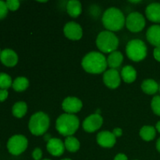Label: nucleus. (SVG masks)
<instances>
[{"label": "nucleus", "mask_w": 160, "mask_h": 160, "mask_svg": "<svg viewBox=\"0 0 160 160\" xmlns=\"http://www.w3.org/2000/svg\"><path fill=\"white\" fill-rule=\"evenodd\" d=\"M145 14L150 21L160 23V3L153 2L148 5L145 9Z\"/></svg>", "instance_id": "nucleus-17"}, {"label": "nucleus", "mask_w": 160, "mask_h": 160, "mask_svg": "<svg viewBox=\"0 0 160 160\" xmlns=\"http://www.w3.org/2000/svg\"><path fill=\"white\" fill-rule=\"evenodd\" d=\"M49 117L43 112H38L30 119L29 130L32 134L41 136L45 134L49 128Z\"/></svg>", "instance_id": "nucleus-5"}, {"label": "nucleus", "mask_w": 160, "mask_h": 160, "mask_svg": "<svg viewBox=\"0 0 160 160\" xmlns=\"http://www.w3.org/2000/svg\"><path fill=\"white\" fill-rule=\"evenodd\" d=\"M28 111V106L24 102H18L12 106V114L17 118H22Z\"/></svg>", "instance_id": "nucleus-24"}, {"label": "nucleus", "mask_w": 160, "mask_h": 160, "mask_svg": "<svg viewBox=\"0 0 160 160\" xmlns=\"http://www.w3.org/2000/svg\"><path fill=\"white\" fill-rule=\"evenodd\" d=\"M8 92L5 89H0V102H3L7 98Z\"/></svg>", "instance_id": "nucleus-31"}, {"label": "nucleus", "mask_w": 160, "mask_h": 160, "mask_svg": "<svg viewBox=\"0 0 160 160\" xmlns=\"http://www.w3.org/2000/svg\"><path fill=\"white\" fill-rule=\"evenodd\" d=\"M126 19L121 10L112 7L106 9L102 16L103 26L109 31H118L124 27Z\"/></svg>", "instance_id": "nucleus-2"}, {"label": "nucleus", "mask_w": 160, "mask_h": 160, "mask_svg": "<svg viewBox=\"0 0 160 160\" xmlns=\"http://www.w3.org/2000/svg\"><path fill=\"white\" fill-rule=\"evenodd\" d=\"M1 52H2V51H1V49H0V55H1Z\"/></svg>", "instance_id": "nucleus-39"}, {"label": "nucleus", "mask_w": 160, "mask_h": 160, "mask_svg": "<svg viewBox=\"0 0 160 160\" xmlns=\"http://www.w3.org/2000/svg\"><path fill=\"white\" fill-rule=\"evenodd\" d=\"M126 53L130 59L134 62H140L146 57L147 46L143 41L134 39L127 45Z\"/></svg>", "instance_id": "nucleus-6"}, {"label": "nucleus", "mask_w": 160, "mask_h": 160, "mask_svg": "<svg viewBox=\"0 0 160 160\" xmlns=\"http://www.w3.org/2000/svg\"><path fill=\"white\" fill-rule=\"evenodd\" d=\"M152 109L156 115L160 117V95H156L151 102Z\"/></svg>", "instance_id": "nucleus-27"}, {"label": "nucleus", "mask_w": 160, "mask_h": 160, "mask_svg": "<svg viewBox=\"0 0 160 160\" xmlns=\"http://www.w3.org/2000/svg\"><path fill=\"white\" fill-rule=\"evenodd\" d=\"M148 42L156 47L160 46V25L155 24L150 27L146 33Z\"/></svg>", "instance_id": "nucleus-16"}, {"label": "nucleus", "mask_w": 160, "mask_h": 160, "mask_svg": "<svg viewBox=\"0 0 160 160\" xmlns=\"http://www.w3.org/2000/svg\"><path fill=\"white\" fill-rule=\"evenodd\" d=\"M12 86L16 92H23L29 86V81L24 77H20L14 80Z\"/></svg>", "instance_id": "nucleus-23"}, {"label": "nucleus", "mask_w": 160, "mask_h": 160, "mask_svg": "<svg viewBox=\"0 0 160 160\" xmlns=\"http://www.w3.org/2000/svg\"><path fill=\"white\" fill-rule=\"evenodd\" d=\"M156 130L152 126H144L140 130V136L145 142L152 141L156 138Z\"/></svg>", "instance_id": "nucleus-22"}, {"label": "nucleus", "mask_w": 160, "mask_h": 160, "mask_svg": "<svg viewBox=\"0 0 160 160\" xmlns=\"http://www.w3.org/2000/svg\"><path fill=\"white\" fill-rule=\"evenodd\" d=\"M121 78L126 83H133L137 78V71L131 66H126L122 69Z\"/></svg>", "instance_id": "nucleus-21"}, {"label": "nucleus", "mask_w": 160, "mask_h": 160, "mask_svg": "<svg viewBox=\"0 0 160 160\" xmlns=\"http://www.w3.org/2000/svg\"><path fill=\"white\" fill-rule=\"evenodd\" d=\"M67 10L70 17L76 18L78 16L81 15V12H82L81 3L78 0H70L67 2Z\"/></svg>", "instance_id": "nucleus-19"}, {"label": "nucleus", "mask_w": 160, "mask_h": 160, "mask_svg": "<svg viewBox=\"0 0 160 160\" xmlns=\"http://www.w3.org/2000/svg\"><path fill=\"white\" fill-rule=\"evenodd\" d=\"M12 84V79L9 75L5 73H0V88L7 90Z\"/></svg>", "instance_id": "nucleus-26"}, {"label": "nucleus", "mask_w": 160, "mask_h": 160, "mask_svg": "<svg viewBox=\"0 0 160 160\" xmlns=\"http://www.w3.org/2000/svg\"><path fill=\"white\" fill-rule=\"evenodd\" d=\"M65 148L70 152H76L80 148V142L76 138L69 136L65 140Z\"/></svg>", "instance_id": "nucleus-25"}, {"label": "nucleus", "mask_w": 160, "mask_h": 160, "mask_svg": "<svg viewBox=\"0 0 160 160\" xmlns=\"http://www.w3.org/2000/svg\"><path fill=\"white\" fill-rule=\"evenodd\" d=\"M114 160H128V159L126 155L123 154V153H120V154H117L115 156Z\"/></svg>", "instance_id": "nucleus-34"}, {"label": "nucleus", "mask_w": 160, "mask_h": 160, "mask_svg": "<svg viewBox=\"0 0 160 160\" xmlns=\"http://www.w3.org/2000/svg\"><path fill=\"white\" fill-rule=\"evenodd\" d=\"M98 49L104 53H112L117 51L119 45V39L112 31H104L99 33L96 39Z\"/></svg>", "instance_id": "nucleus-4"}, {"label": "nucleus", "mask_w": 160, "mask_h": 160, "mask_svg": "<svg viewBox=\"0 0 160 160\" xmlns=\"http://www.w3.org/2000/svg\"><path fill=\"white\" fill-rule=\"evenodd\" d=\"M142 89L147 95H154L159 90V85L152 79H147L142 82Z\"/></svg>", "instance_id": "nucleus-20"}, {"label": "nucleus", "mask_w": 160, "mask_h": 160, "mask_svg": "<svg viewBox=\"0 0 160 160\" xmlns=\"http://www.w3.org/2000/svg\"><path fill=\"white\" fill-rule=\"evenodd\" d=\"M62 160H72V159H62Z\"/></svg>", "instance_id": "nucleus-38"}, {"label": "nucleus", "mask_w": 160, "mask_h": 160, "mask_svg": "<svg viewBox=\"0 0 160 160\" xmlns=\"http://www.w3.org/2000/svg\"><path fill=\"white\" fill-rule=\"evenodd\" d=\"M0 59H1V62L6 67H12L17 65L18 62V56L13 50L10 48H6L2 51Z\"/></svg>", "instance_id": "nucleus-15"}, {"label": "nucleus", "mask_w": 160, "mask_h": 160, "mask_svg": "<svg viewBox=\"0 0 160 160\" xmlns=\"http://www.w3.org/2000/svg\"><path fill=\"white\" fill-rule=\"evenodd\" d=\"M127 28L131 32H140L145 26V19L138 12H131L126 18Z\"/></svg>", "instance_id": "nucleus-8"}, {"label": "nucleus", "mask_w": 160, "mask_h": 160, "mask_svg": "<svg viewBox=\"0 0 160 160\" xmlns=\"http://www.w3.org/2000/svg\"><path fill=\"white\" fill-rule=\"evenodd\" d=\"M28 145V142L26 137L20 134H17L9 139L7 143V148L12 155L19 156L27 149Z\"/></svg>", "instance_id": "nucleus-7"}, {"label": "nucleus", "mask_w": 160, "mask_h": 160, "mask_svg": "<svg viewBox=\"0 0 160 160\" xmlns=\"http://www.w3.org/2000/svg\"><path fill=\"white\" fill-rule=\"evenodd\" d=\"M32 157L34 160H40L42 157V152L41 148H36L32 152Z\"/></svg>", "instance_id": "nucleus-30"}, {"label": "nucleus", "mask_w": 160, "mask_h": 160, "mask_svg": "<svg viewBox=\"0 0 160 160\" xmlns=\"http://www.w3.org/2000/svg\"><path fill=\"white\" fill-rule=\"evenodd\" d=\"M153 56L158 62H160V46L155 48L154 52H153Z\"/></svg>", "instance_id": "nucleus-32"}, {"label": "nucleus", "mask_w": 160, "mask_h": 160, "mask_svg": "<svg viewBox=\"0 0 160 160\" xmlns=\"http://www.w3.org/2000/svg\"><path fill=\"white\" fill-rule=\"evenodd\" d=\"M123 60V56L120 52L115 51L110 53L108 56L107 65L111 69H117L122 64Z\"/></svg>", "instance_id": "nucleus-18"}, {"label": "nucleus", "mask_w": 160, "mask_h": 160, "mask_svg": "<svg viewBox=\"0 0 160 160\" xmlns=\"http://www.w3.org/2000/svg\"><path fill=\"white\" fill-rule=\"evenodd\" d=\"M103 81L109 88L115 89L118 88L121 81L118 70L116 69H109L106 70L103 75Z\"/></svg>", "instance_id": "nucleus-11"}, {"label": "nucleus", "mask_w": 160, "mask_h": 160, "mask_svg": "<svg viewBox=\"0 0 160 160\" xmlns=\"http://www.w3.org/2000/svg\"><path fill=\"white\" fill-rule=\"evenodd\" d=\"M112 134H113V135L115 136L116 138H119L120 137V136H122V134H123V131H122L121 128H115V129L112 131Z\"/></svg>", "instance_id": "nucleus-33"}, {"label": "nucleus", "mask_w": 160, "mask_h": 160, "mask_svg": "<svg viewBox=\"0 0 160 160\" xmlns=\"http://www.w3.org/2000/svg\"><path fill=\"white\" fill-rule=\"evenodd\" d=\"M103 123V119L99 114H92L88 117L83 122V128L86 132L92 133L98 131Z\"/></svg>", "instance_id": "nucleus-9"}, {"label": "nucleus", "mask_w": 160, "mask_h": 160, "mask_svg": "<svg viewBox=\"0 0 160 160\" xmlns=\"http://www.w3.org/2000/svg\"><path fill=\"white\" fill-rule=\"evenodd\" d=\"M132 3H138V2H141V1H130Z\"/></svg>", "instance_id": "nucleus-37"}, {"label": "nucleus", "mask_w": 160, "mask_h": 160, "mask_svg": "<svg viewBox=\"0 0 160 160\" xmlns=\"http://www.w3.org/2000/svg\"><path fill=\"white\" fill-rule=\"evenodd\" d=\"M8 13V8L6 2L0 1V20L5 18Z\"/></svg>", "instance_id": "nucleus-29"}, {"label": "nucleus", "mask_w": 160, "mask_h": 160, "mask_svg": "<svg viewBox=\"0 0 160 160\" xmlns=\"http://www.w3.org/2000/svg\"><path fill=\"white\" fill-rule=\"evenodd\" d=\"M63 32L67 38L73 41L80 40L83 35V31L81 25L73 21L66 23L63 28Z\"/></svg>", "instance_id": "nucleus-10"}, {"label": "nucleus", "mask_w": 160, "mask_h": 160, "mask_svg": "<svg viewBox=\"0 0 160 160\" xmlns=\"http://www.w3.org/2000/svg\"><path fill=\"white\" fill-rule=\"evenodd\" d=\"M82 102L76 97H67L62 103V108L67 113L74 114L82 108Z\"/></svg>", "instance_id": "nucleus-12"}, {"label": "nucleus", "mask_w": 160, "mask_h": 160, "mask_svg": "<svg viewBox=\"0 0 160 160\" xmlns=\"http://www.w3.org/2000/svg\"><path fill=\"white\" fill-rule=\"evenodd\" d=\"M159 92H160V85H159Z\"/></svg>", "instance_id": "nucleus-41"}, {"label": "nucleus", "mask_w": 160, "mask_h": 160, "mask_svg": "<svg viewBox=\"0 0 160 160\" xmlns=\"http://www.w3.org/2000/svg\"><path fill=\"white\" fill-rule=\"evenodd\" d=\"M156 130L158 131V132L160 133V121H159L157 123H156Z\"/></svg>", "instance_id": "nucleus-36"}, {"label": "nucleus", "mask_w": 160, "mask_h": 160, "mask_svg": "<svg viewBox=\"0 0 160 160\" xmlns=\"http://www.w3.org/2000/svg\"><path fill=\"white\" fill-rule=\"evenodd\" d=\"M81 65L86 72L92 74H98L106 71L107 59L98 52H89L83 58Z\"/></svg>", "instance_id": "nucleus-1"}, {"label": "nucleus", "mask_w": 160, "mask_h": 160, "mask_svg": "<svg viewBox=\"0 0 160 160\" xmlns=\"http://www.w3.org/2000/svg\"><path fill=\"white\" fill-rule=\"evenodd\" d=\"M79 124V120L74 114L64 113L56 120V128L59 134L69 137L78 131Z\"/></svg>", "instance_id": "nucleus-3"}, {"label": "nucleus", "mask_w": 160, "mask_h": 160, "mask_svg": "<svg viewBox=\"0 0 160 160\" xmlns=\"http://www.w3.org/2000/svg\"><path fill=\"white\" fill-rule=\"evenodd\" d=\"M43 160H50V159H43Z\"/></svg>", "instance_id": "nucleus-40"}, {"label": "nucleus", "mask_w": 160, "mask_h": 160, "mask_svg": "<svg viewBox=\"0 0 160 160\" xmlns=\"http://www.w3.org/2000/svg\"><path fill=\"white\" fill-rule=\"evenodd\" d=\"M47 150L53 156H60L65 151V145L59 138H51L47 143Z\"/></svg>", "instance_id": "nucleus-14"}, {"label": "nucleus", "mask_w": 160, "mask_h": 160, "mask_svg": "<svg viewBox=\"0 0 160 160\" xmlns=\"http://www.w3.org/2000/svg\"><path fill=\"white\" fill-rule=\"evenodd\" d=\"M156 149L158 150V152H160V138L156 142Z\"/></svg>", "instance_id": "nucleus-35"}, {"label": "nucleus", "mask_w": 160, "mask_h": 160, "mask_svg": "<svg viewBox=\"0 0 160 160\" xmlns=\"http://www.w3.org/2000/svg\"><path fill=\"white\" fill-rule=\"evenodd\" d=\"M6 4L8 9H10L12 11L17 10L20 7V2L18 0H8L6 2Z\"/></svg>", "instance_id": "nucleus-28"}, {"label": "nucleus", "mask_w": 160, "mask_h": 160, "mask_svg": "<svg viewBox=\"0 0 160 160\" xmlns=\"http://www.w3.org/2000/svg\"><path fill=\"white\" fill-rule=\"evenodd\" d=\"M117 138L112 132L109 131H103L97 134V142L103 148H112L116 144Z\"/></svg>", "instance_id": "nucleus-13"}]
</instances>
